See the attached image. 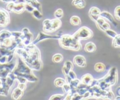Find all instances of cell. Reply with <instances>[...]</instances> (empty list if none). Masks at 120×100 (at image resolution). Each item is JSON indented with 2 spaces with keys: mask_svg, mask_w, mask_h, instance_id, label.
Returning a JSON list of instances; mask_svg holds the SVG:
<instances>
[{
  "mask_svg": "<svg viewBox=\"0 0 120 100\" xmlns=\"http://www.w3.org/2000/svg\"><path fill=\"white\" fill-rule=\"evenodd\" d=\"M15 54L33 71H40L42 69L41 54L35 45L30 44L28 45L25 46L20 43L15 49Z\"/></svg>",
  "mask_w": 120,
  "mask_h": 100,
  "instance_id": "1",
  "label": "cell"
},
{
  "mask_svg": "<svg viewBox=\"0 0 120 100\" xmlns=\"http://www.w3.org/2000/svg\"><path fill=\"white\" fill-rule=\"evenodd\" d=\"M12 72L16 76L25 78L28 82H35L38 80V78L33 73V70L24 63L19 56H18L16 65Z\"/></svg>",
  "mask_w": 120,
  "mask_h": 100,
  "instance_id": "2",
  "label": "cell"
},
{
  "mask_svg": "<svg viewBox=\"0 0 120 100\" xmlns=\"http://www.w3.org/2000/svg\"><path fill=\"white\" fill-rule=\"evenodd\" d=\"M60 47L65 49L78 51L82 48L80 41L77 40L72 35L63 34L58 39Z\"/></svg>",
  "mask_w": 120,
  "mask_h": 100,
  "instance_id": "3",
  "label": "cell"
},
{
  "mask_svg": "<svg viewBox=\"0 0 120 100\" xmlns=\"http://www.w3.org/2000/svg\"><path fill=\"white\" fill-rule=\"evenodd\" d=\"M74 37L77 40H86L93 37V33L91 30L86 27H82L73 34Z\"/></svg>",
  "mask_w": 120,
  "mask_h": 100,
  "instance_id": "4",
  "label": "cell"
},
{
  "mask_svg": "<svg viewBox=\"0 0 120 100\" xmlns=\"http://www.w3.org/2000/svg\"><path fill=\"white\" fill-rule=\"evenodd\" d=\"M63 35V31H59L55 35H49L48 34H46L44 32H40L39 34H38L37 37L34 40V41H32L31 44L33 45H36L38 42L43 41L45 40H48V39H54V40H58L61 36Z\"/></svg>",
  "mask_w": 120,
  "mask_h": 100,
  "instance_id": "5",
  "label": "cell"
},
{
  "mask_svg": "<svg viewBox=\"0 0 120 100\" xmlns=\"http://www.w3.org/2000/svg\"><path fill=\"white\" fill-rule=\"evenodd\" d=\"M102 78L111 87L114 85L117 82V70L116 68H111L108 73Z\"/></svg>",
  "mask_w": 120,
  "mask_h": 100,
  "instance_id": "6",
  "label": "cell"
},
{
  "mask_svg": "<svg viewBox=\"0 0 120 100\" xmlns=\"http://www.w3.org/2000/svg\"><path fill=\"white\" fill-rule=\"evenodd\" d=\"M10 22V18L8 11L0 8V27H5Z\"/></svg>",
  "mask_w": 120,
  "mask_h": 100,
  "instance_id": "7",
  "label": "cell"
},
{
  "mask_svg": "<svg viewBox=\"0 0 120 100\" xmlns=\"http://www.w3.org/2000/svg\"><path fill=\"white\" fill-rule=\"evenodd\" d=\"M21 32L22 33V35L21 37L22 40L21 43L25 46L28 45L33 41V34L30 31V30L27 28H23Z\"/></svg>",
  "mask_w": 120,
  "mask_h": 100,
  "instance_id": "8",
  "label": "cell"
},
{
  "mask_svg": "<svg viewBox=\"0 0 120 100\" xmlns=\"http://www.w3.org/2000/svg\"><path fill=\"white\" fill-rule=\"evenodd\" d=\"M73 62L74 64L79 67H85L86 65V59L81 55H77L73 58Z\"/></svg>",
  "mask_w": 120,
  "mask_h": 100,
  "instance_id": "9",
  "label": "cell"
},
{
  "mask_svg": "<svg viewBox=\"0 0 120 100\" xmlns=\"http://www.w3.org/2000/svg\"><path fill=\"white\" fill-rule=\"evenodd\" d=\"M100 16L101 17H102L103 18H104L106 21H108L109 22L112 23V24L114 25V26L116 27L117 26V23L116 22V21H115L114 17L112 16V15L111 13H109V12H107V11H101V14H100Z\"/></svg>",
  "mask_w": 120,
  "mask_h": 100,
  "instance_id": "10",
  "label": "cell"
},
{
  "mask_svg": "<svg viewBox=\"0 0 120 100\" xmlns=\"http://www.w3.org/2000/svg\"><path fill=\"white\" fill-rule=\"evenodd\" d=\"M74 68V64L70 61H67L64 63V66H63V68H62V71H63V74H64V76L68 75L69 72L71 70H73Z\"/></svg>",
  "mask_w": 120,
  "mask_h": 100,
  "instance_id": "11",
  "label": "cell"
},
{
  "mask_svg": "<svg viewBox=\"0 0 120 100\" xmlns=\"http://www.w3.org/2000/svg\"><path fill=\"white\" fill-rule=\"evenodd\" d=\"M81 82L82 83L88 86H91V85L92 83L94 80V78L90 74H86L84 75H83L81 78Z\"/></svg>",
  "mask_w": 120,
  "mask_h": 100,
  "instance_id": "12",
  "label": "cell"
},
{
  "mask_svg": "<svg viewBox=\"0 0 120 100\" xmlns=\"http://www.w3.org/2000/svg\"><path fill=\"white\" fill-rule=\"evenodd\" d=\"M51 28H52V33L60 29V27L62 26V22L61 19H51Z\"/></svg>",
  "mask_w": 120,
  "mask_h": 100,
  "instance_id": "13",
  "label": "cell"
},
{
  "mask_svg": "<svg viewBox=\"0 0 120 100\" xmlns=\"http://www.w3.org/2000/svg\"><path fill=\"white\" fill-rule=\"evenodd\" d=\"M42 23H43L42 24H43V27H42L43 32L45 33H52L51 21V19H45Z\"/></svg>",
  "mask_w": 120,
  "mask_h": 100,
  "instance_id": "14",
  "label": "cell"
},
{
  "mask_svg": "<svg viewBox=\"0 0 120 100\" xmlns=\"http://www.w3.org/2000/svg\"><path fill=\"white\" fill-rule=\"evenodd\" d=\"M23 94H24V91L21 90V89H20L19 88L17 87L15 89H14V90L12 92L11 97L14 100H19L20 98H21Z\"/></svg>",
  "mask_w": 120,
  "mask_h": 100,
  "instance_id": "15",
  "label": "cell"
},
{
  "mask_svg": "<svg viewBox=\"0 0 120 100\" xmlns=\"http://www.w3.org/2000/svg\"><path fill=\"white\" fill-rule=\"evenodd\" d=\"M97 47L93 42H88L85 45L84 50L87 52H94L96 51Z\"/></svg>",
  "mask_w": 120,
  "mask_h": 100,
  "instance_id": "16",
  "label": "cell"
},
{
  "mask_svg": "<svg viewBox=\"0 0 120 100\" xmlns=\"http://www.w3.org/2000/svg\"><path fill=\"white\" fill-rule=\"evenodd\" d=\"M25 4H15L12 12L16 14H21L25 11Z\"/></svg>",
  "mask_w": 120,
  "mask_h": 100,
  "instance_id": "17",
  "label": "cell"
},
{
  "mask_svg": "<svg viewBox=\"0 0 120 100\" xmlns=\"http://www.w3.org/2000/svg\"><path fill=\"white\" fill-rule=\"evenodd\" d=\"M26 3L31 5L35 9H37L39 11L42 12V7L41 4L37 0H26Z\"/></svg>",
  "mask_w": 120,
  "mask_h": 100,
  "instance_id": "18",
  "label": "cell"
},
{
  "mask_svg": "<svg viewBox=\"0 0 120 100\" xmlns=\"http://www.w3.org/2000/svg\"><path fill=\"white\" fill-rule=\"evenodd\" d=\"M70 23L73 26H79L81 24V20L80 18L77 15L72 16L70 18Z\"/></svg>",
  "mask_w": 120,
  "mask_h": 100,
  "instance_id": "19",
  "label": "cell"
},
{
  "mask_svg": "<svg viewBox=\"0 0 120 100\" xmlns=\"http://www.w3.org/2000/svg\"><path fill=\"white\" fill-rule=\"evenodd\" d=\"M94 70L96 72H103L105 71L106 67L103 63H96L94 65Z\"/></svg>",
  "mask_w": 120,
  "mask_h": 100,
  "instance_id": "20",
  "label": "cell"
},
{
  "mask_svg": "<svg viewBox=\"0 0 120 100\" xmlns=\"http://www.w3.org/2000/svg\"><path fill=\"white\" fill-rule=\"evenodd\" d=\"M101 11L98 8L96 7H93L89 10V16L93 15V16H98L100 15Z\"/></svg>",
  "mask_w": 120,
  "mask_h": 100,
  "instance_id": "21",
  "label": "cell"
},
{
  "mask_svg": "<svg viewBox=\"0 0 120 100\" xmlns=\"http://www.w3.org/2000/svg\"><path fill=\"white\" fill-rule=\"evenodd\" d=\"M65 79H63L62 78H57L54 80V85L58 88H62L63 86L65 84Z\"/></svg>",
  "mask_w": 120,
  "mask_h": 100,
  "instance_id": "22",
  "label": "cell"
},
{
  "mask_svg": "<svg viewBox=\"0 0 120 100\" xmlns=\"http://www.w3.org/2000/svg\"><path fill=\"white\" fill-rule=\"evenodd\" d=\"M63 59H64V57H63V55L59 53L54 54L52 58V60L55 63H61V62L63 61Z\"/></svg>",
  "mask_w": 120,
  "mask_h": 100,
  "instance_id": "23",
  "label": "cell"
},
{
  "mask_svg": "<svg viewBox=\"0 0 120 100\" xmlns=\"http://www.w3.org/2000/svg\"><path fill=\"white\" fill-rule=\"evenodd\" d=\"M112 46L115 48H120V34H117V35L113 38Z\"/></svg>",
  "mask_w": 120,
  "mask_h": 100,
  "instance_id": "24",
  "label": "cell"
},
{
  "mask_svg": "<svg viewBox=\"0 0 120 100\" xmlns=\"http://www.w3.org/2000/svg\"><path fill=\"white\" fill-rule=\"evenodd\" d=\"M32 14H33V17H35L36 19H41L42 18V12L40 11H39L37 9H35V10L33 11V12H32Z\"/></svg>",
  "mask_w": 120,
  "mask_h": 100,
  "instance_id": "25",
  "label": "cell"
},
{
  "mask_svg": "<svg viewBox=\"0 0 120 100\" xmlns=\"http://www.w3.org/2000/svg\"><path fill=\"white\" fill-rule=\"evenodd\" d=\"M63 16H64V11L61 8L57 9L54 12V17L55 18L61 19V18H63Z\"/></svg>",
  "mask_w": 120,
  "mask_h": 100,
  "instance_id": "26",
  "label": "cell"
},
{
  "mask_svg": "<svg viewBox=\"0 0 120 100\" xmlns=\"http://www.w3.org/2000/svg\"><path fill=\"white\" fill-rule=\"evenodd\" d=\"M104 32L107 36H108L109 37L111 38L112 39L114 38H115L118 34L117 33H116L115 31H114V30H111V28L109 30H105Z\"/></svg>",
  "mask_w": 120,
  "mask_h": 100,
  "instance_id": "27",
  "label": "cell"
},
{
  "mask_svg": "<svg viewBox=\"0 0 120 100\" xmlns=\"http://www.w3.org/2000/svg\"><path fill=\"white\" fill-rule=\"evenodd\" d=\"M65 94H55L53 95L49 98L50 100H64L65 98Z\"/></svg>",
  "mask_w": 120,
  "mask_h": 100,
  "instance_id": "28",
  "label": "cell"
},
{
  "mask_svg": "<svg viewBox=\"0 0 120 100\" xmlns=\"http://www.w3.org/2000/svg\"><path fill=\"white\" fill-rule=\"evenodd\" d=\"M81 82V80H78V79L76 78L75 80H72L71 82L70 83V86H71V88H77V87L78 86L79 84Z\"/></svg>",
  "mask_w": 120,
  "mask_h": 100,
  "instance_id": "29",
  "label": "cell"
},
{
  "mask_svg": "<svg viewBox=\"0 0 120 100\" xmlns=\"http://www.w3.org/2000/svg\"><path fill=\"white\" fill-rule=\"evenodd\" d=\"M106 21H106L104 18H103L102 17H101V16H100V18L97 20V21L95 22V23L97 24V27H98V28L100 29V28L102 27V26L104 24V23Z\"/></svg>",
  "mask_w": 120,
  "mask_h": 100,
  "instance_id": "30",
  "label": "cell"
},
{
  "mask_svg": "<svg viewBox=\"0 0 120 100\" xmlns=\"http://www.w3.org/2000/svg\"><path fill=\"white\" fill-rule=\"evenodd\" d=\"M114 16L117 20L120 21V6H117L114 10Z\"/></svg>",
  "mask_w": 120,
  "mask_h": 100,
  "instance_id": "31",
  "label": "cell"
},
{
  "mask_svg": "<svg viewBox=\"0 0 120 100\" xmlns=\"http://www.w3.org/2000/svg\"><path fill=\"white\" fill-rule=\"evenodd\" d=\"M62 89H63V91L65 94H67L70 92V91L71 90V86H70V84H68L65 82V84L62 87Z\"/></svg>",
  "mask_w": 120,
  "mask_h": 100,
  "instance_id": "32",
  "label": "cell"
},
{
  "mask_svg": "<svg viewBox=\"0 0 120 100\" xmlns=\"http://www.w3.org/2000/svg\"><path fill=\"white\" fill-rule=\"evenodd\" d=\"M12 33V36L14 38V40H17L18 38H20L21 37L22 35V32L19 31H13L11 32Z\"/></svg>",
  "mask_w": 120,
  "mask_h": 100,
  "instance_id": "33",
  "label": "cell"
},
{
  "mask_svg": "<svg viewBox=\"0 0 120 100\" xmlns=\"http://www.w3.org/2000/svg\"><path fill=\"white\" fill-rule=\"evenodd\" d=\"M15 4V3L13 1H11L8 3L7 5V10L8 12H12V10H13Z\"/></svg>",
  "mask_w": 120,
  "mask_h": 100,
  "instance_id": "34",
  "label": "cell"
},
{
  "mask_svg": "<svg viewBox=\"0 0 120 100\" xmlns=\"http://www.w3.org/2000/svg\"><path fill=\"white\" fill-rule=\"evenodd\" d=\"M111 28V26L109 25V23L107 21H106L104 23V24L102 26V27L100 28L101 30H102V31L104 32L105 30H109Z\"/></svg>",
  "mask_w": 120,
  "mask_h": 100,
  "instance_id": "35",
  "label": "cell"
},
{
  "mask_svg": "<svg viewBox=\"0 0 120 100\" xmlns=\"http://www.w3.org/2000/svg\"><path fill=\"white\" fill-rule=\"evenodd\" d=\"M25 10H26V11H27L28 12L32 13V12H33V11L35 10V8H34L31 5H30V4H28V3H25Z\"/></svg>",
  "mask_w": 120,
  "mask_h": 100,
  "instance_id": "36",
  "label": "cell"
},
{
  "mask_svg": "<svg viewBox=\"0 0 120 100\" xmlns=\"http://www.w3.org/2000/svg\"><path fill=\"white\" fill-rule=\"evenodd\" d=\"M16 80H17L19 83L26 84V82H28L27 80H26L25 78L22 77H20V76L16 77Z\"/></svg>",
  "mask_w": 120,
  "mask_h": 100,
  "instance_id": "37",
  "label": "cell"
},
{
  "mask_svg": "<svg viewBox=\"0 0 120 100\" xmlns=\"http://www.w3.org/2000/svg\"><path fill=\"white\" fill-rule=\"evenodd\" d=\"M107 99H108V100H113V99H115V96H114V93H113V92L112 91L111 89L108 91Z\"/></svg>",
  "mask_w": 120,
  "mask_h": 100,
  "instance_id": "38",
  "label": "cell"
},
{
  "mask_svg": "<svg viewBox=\"0 0 120 100\" xmlns=\"http://www.w3.org/2000/svg\"><path fill=\"white\" fill-rule=\"evenodd\" d=\"M85 5H86V3H85V1H84V0H81V1L78 3V5L76 6V7H77V8L82 9L85 7Z\"/></svg>",
  "mask_w": 120,
  "mask_h": 100,
  "instance_id": "39",
  "label": "cell"
},
{
  "mask_svg": "<svg viewBox=\"0 0 120 100\" xmlns=\"http://www.w3.org/2000/svg\"><path fill=\"white\" fill-rule=\"evenodd\" d=\"M68 75H69V77H70L72 79V80H75V79H76V78H77V75H76L75 73V72L73 71V70H71V71H70V72H69Z\"/></svg>",
  "mask_w": 120,
  "mask_h": 100,
  "instance_id": "40",
  "label": "cell"
},
{
  "mask_svg": "<svg viewBox=\"0 0 120 100\" xmlns=\"http://www.w3.org/2000/svg\"><path fill=\"white\" fill-rule=\"evenodd\" d=\"M17 87L19 88L20 89H21V90L24 91L26 88V84H24V83H19Z\"/></svg>",
  "mask_w": 120,
  "mask_h": 100,
  "instance_id": "41",
  "label": "cell"
},
{
  "mask_svg": "<svg viewBox=\"0 0 120 100\" xmlns=\"http://www.w3.org/2000/svg\"><path fill=\"white\" fill-rule=\"evenodd\" d=\"M81 0H72V4L74 6L76 7L78 4V3L81 1Z\"/></svg>",
  "mask_w": 120,
  "mask_h": 100,
  "instance_id": "42",
  "label": "cell"
},
{
  "mask_svg": "<svg viewBox=\"0 0 120 100\" xmlns=\"http://www.w3.org/2000/svg\"><path fill=\"white\" fill-rule=\"evenodd\" d=\"M14 3L16 4H25L26 0H16Z\"/></svg>",
  "mask_w": 120,
  "mask_h": 100,
  "instance_id": "43",
  "label": "cell"
},
{
  "mask_svg": "<svg viewBox=\"0 0 120 100\" xmlns=\"http://www.w3.org/2000/svg\"><path fill=\"white\" fill-rule=\"evenodd\" d=\"M0 1H1L2 2H4V3H9V2H11V1L15 2L16 0H0Z\"/></svg>",
  "mask_w": 120,
  "mask_h": 100,
  "instance_id": "44",
  "label": "cell"
},
{
  "mask_svg": "<svg viewBox=\"0 0 120 100\" xmlns=\"http://www.w3.org/2000/svg\"><path fill=\"white\" fill-rule=\"evenodd\" d=\"M116 94L120 96V86L118 87L117 89H116Z\"/></svg>",
  "mask_w": 120,
  "mask_h": 100,
  "instance_id": "45",
  "label": "cell"
},
{
  "mask_svg": "<svg viewBox=\"0 0 120 100\" xmlns=\"http://www.w3.org/2000/svg\"><path fill=\"white\" fill-rule=\"evenodd\" d=\"M115 100H120V96H119V95H118L115 98Z\"/></svg>",
  "mask_w": 120,
  "mask_h": 100,
  "instance_id": "46",
  "label": "cell"
}]
</instances>
